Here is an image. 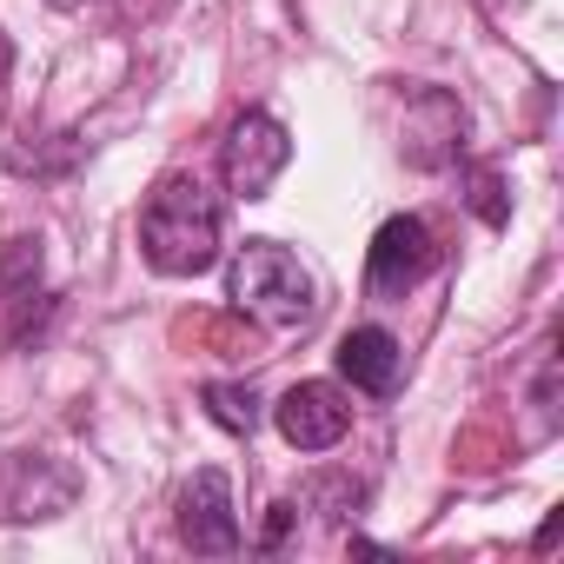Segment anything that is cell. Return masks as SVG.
Returning <instances> with one entry per match:
<instances>
[{"instance_id": "cell-6", "label": "cell", "mask_w": 564, "mask_h": 564, "mask_svg": "<svg viewBox=\"0 0 564 564\" xmlns=\"http://www.w3.org/2000/svg\"><path fill=\"white\" fill-rule=\"evenodd\" d=\"M180 544L199 557H232L239 551V518H232V485L226 471H193V485L180 491Z\"/></svg>"}, {"instance_id": "cell-12", "label": "cell", "mask_w": 564, "mask_h": 564, "mask_svg": "<svg viewBox=\"0 0 564 564\" xmlns=\"http://www.w3.org/2000/svg\"><path fill=\"white\" fill-rule=\"evenodd\" d=\"M0 74H8V41H0Z\"/></svg>"}, {"instance_id": "cell-1", "label": "cell", "mask_w": 564, "mask_h": 564, "mask_svg": "<svg viewBox=\"0 0 564 564\" xmlns=\"http://www.w3.org/2000/svg\"><path fill=\"white\" fill-rule=\"evenodd\" d=\"M140 252L160 279H199L219 259V199L199 173H166L140 206Z\"/></svg>"}, {"instance_id": "cell-11", "label": "cell", "mask_w": 564, "mask_h": 564, "mask_svg": "<svg viewBox=\"0 0 564 564\" xmlns=\"http://www.w3.org/2000/svg\"><path fill=\"white\" fill-rule=\"evenodd\" d=\"M293 518H300V505H293V498H279V505H272V518H265V538H259V551H279V544H286Z\"/></svg>"}, {"instance_id": "cell-4", "label": "cell", "mask_w": 564, "mask_h": 564, "mask_svg": "<svg viewBox=\"0 0 564 564\" xmlns=\"http://www.w3.org/2000/svg\"><path fill=\"white\" fill-rule=\"evenodd\" d=\"M438 265V246H432V226L419 213H392L379 232H372V252H366V293L372 300H405L425 286V272Z\"/></svg>"}, {"instance_id": "cell-9", "label": "cell", "mask_w": 564, "mask_h": 564, "mask_svg": "<svg viewBox=\"0 0 564 564\" xmlns=\"http://www.w3.org/2000/svg\"><path fill=\"white\" fill-rule=\"evenodd\" d=\"M306 505L326 511L333 524H346V518L366 505V485H359V478H319V485H306Z\"/></svg>"}, {"instance_id": "cell-3", "label": "cell", "mask_w": 564, "mask_h": 564, "mask_svg": "<svg viewBox=\"0 0 564 564\" xmlns=\"http://www.w3.org/2000/svg\"><path fill=\"white\" fill-rule=\"evenodd\" d=\"M286 166H293V133L279 127L265 107H246L232 120V133L219 140V180H226L232 199H265Z\"/></svg>"}, {"instance_id": "cell-5", "label": "cell", "mask_w": 564, "mask_h": 564, "mask_svg": "<svg viewBox=\"0 0 564 564\" xmlns=\"http://www.w3.org/2000/svg\"><path fill=\"white\" fill-rule=\"evenodd\" d=\"M272 419H279V432H286L293 452H333V445L352 432V405H346V392L326 386V379H300L286 399L272 405Z\"/></svg>"}, {"instance_id": "cell-8", "label": "cell", "mask_w": 564, "mask_h": 564, "mask_svg": "<svg viewBox=\"0 0 564 564\" xmlns=\"http://www.w3.org/2000/svg\"><path fill=\"white\" fill-rule=\"evenodd\" d=\"M199 405H206V419H213L219 432H232V438H252V432H259V392L239 386V379L199 386Z\"/></svg>"}, {"instance_id": "cell-10", "label": "cell", "mask_w": 564, "mask_h": 564, "mask_svg": "<svg viewBox=\"0 0 564 564\" xmlns=\"http://www.w3.org/2000/svg\"><path fill=\"white\" fill-rule=\"evenodd\" d=\"M471 186H478V193H471V206L485 213V226H505V219H511V206L498 199V173H478Z\"/></svg>"}, {"instance_id": "cell-7", "label": "cell", "mask_w": 564, "mask_h": 564, "mask_svg": "<svg viewBox=\"0 0 564 564\" xmlns=\"http://www.w3.org/2000/svg\"><path fill=\"white\" fill-rule=\"evenodd\" d=\"M333 359H339V379H346L352 392H372V399H392V392H399L405 352H399V339H392L386 326H352Z\"/></svg>"}, {"instance_id": "cell-2", "label": "cell", "mask_w": 564, "mask_h": 564, "mask_svg": "<svg viewBox=\"0 0 564 564\" xmlns=\"http://www.w3.org/2000/svg\"><path fill=\"white\" fill-rule=\"evenodd\" d=\"M226 293L239 313L265 319V326H306L319 293H313V272L300 265V252H286L279 239H246L226 265Z\"/></svg>"}]
</instances>
